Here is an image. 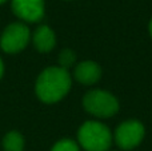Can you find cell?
<instances>
[{
    "label": "cell",
    "instance_id": "obj_4",
    "mask_svg": "<svg viewBox=\"0 0 152 151\" xmlns=\"http://www.w3.org/2000/svg\"><path fill=\"white\" fill-rule=\"evenodd\" d=\"M29 29L23 23L10 24L4 29L0 39V45L3 51L8 54H16L24 50L29 42Z\"/></svg>",
    "mask_w": 152,
    "mask_h": 151
},
{
    "label": "cell",
    "instance_id": "obj_14",
    "mask_svg": "<svg viewBox=\"0 0 152 151\" xmlns=\"http://www.w3.org/2000/svg\"><path fill=\"white\" fill-rule=\"evenodd\" d=\"M7 0H0V4H3V3H5Z\"/></svg>",
    "mask_w": 152,
    "mask_h": 151
},
{
    "label": "cell",
    "instance_id": "obj_9",
    "mask_svg": "<svg viewBox=\"0 0 152 151\" xmlns=\"http://www.w3.org/2000/svg\"><path fill=\"white\" fill-rule=\"evenodd\" d=\"M4 151H23L24 139L18 131H11L3 139Z\"/></svg>",
    "mask_w": 152,
    "mask_h": 151
},
{
    "label": "cell",
    "instance_id": "obj_1",
    "mask_svg": "<svg viewBox=\"0 0 152 151\" xmlns=\"http://www.w3.org/2000/svg\"><path fill=\"white\" fill-rule=\"evenodd\" d=\"M71 90V76L61 67H50L36 80V95L44 103H56Z\"/></svg>",
    "mask_w": 152,
    "mask_h": 151
},
{
    "label": "cell",
    "instance_id": "obj_11",
    "mask_svg": "<svg viewBox=\"0 0 152 151\" xmlns=\"http://www.w3.org/2000/svg\"><path fill=\"white\" fill-rule=\"evenodd\" d=\"M51 151H79V146L71 139H61L52 147Z\"/></svg>",
    "mask_w": 152,
    "mask_h": 151
},
{
    "label": "cell",
    "instance_id": "obj_10",
    "mask_svg": "<svg viewBox=\"0 0 152 151\" xmlns=\"http://www.w3.org/2000/svg\"><path fill=\"white\" fill-rule=\"evenodd\" d=\"M76 60V55L72 50H63L59 55V64L61 68L68 70Z\"/></svg>",
    "mask_w": 152,
    "mask_h": 151
},
{
    "label": "cell",
    "instance_id": "obj_8",
    "mask_svg": "<svg viewBox=\"0 0 152 151\" xmlns=\"http://www.w3.org/2000/svg\"><path fill=\"white\" fill-rule=\"evenodd\" d=\"M56 43L53 31L48 26H40L34 32V45L39 52H50Z\"/></svg>",
    "mask_w": 152,
    "mask_h": 151
},
{
    "label": "cell",
    "instance_id": "obj_2",
    "mask_svg": "<svg viewBox=\"0 0 152 151\" xmlns=\"http://www.w3.org/2000/svg\"><path fill=\"white\" fill-rule=\"evenodd\" d=\"M80 146L86 151H107L112 143L110 128L100 122H86L77 131Z\"/></svg>",
    "mask_w": 152,
    "mask_h": 151
},
{
    "label": "cell",
    "instance_id": "obj_7",
    "mask_svg": "<svg viewBox=\"0 0 152 151\" xmlns=\"http://www.w3.org/2000/svg\"><path fill=\"white\" fill-rule=\"evenodd\" d=\"M75 79L81 84H95L102 78V68L96 62L84 60L75 67Z\"/></svg>",
    "mask_w": 152,
    "mask_h": 151
},
{
    "label": "cell",
    "instance_id": "obj_3",
    "mask_svg": "<svg viewBox=\"0 0 152 151\" xmlns=\"http://www.w3.org/2000/svg\"><path fill=\"white\" fill-rule=\"evenodd\" d=\"M83 106L87 112L99 118H110L119 110V102L111 92L104 90H92L83 98Z\"/></svg>",
    "mask_w": 152,
    "mask_h": 151
},
{
    "label": "cell",
    "instance_id": "obj_5",
    "mask_svg": "<svg viewBox=\"0 0 152 151\" xmlns=\"http://www.w3.org/2000/svg\"><path fill=\"white\" fill-rule=\"evenodd\" d=\"M144 138V126L139 120H126L115 131L116 144L121 150H132Z\"/></svg>",
    "mask_w": 152,
    "mask_h": 151
},
{
    "label": "cell",
    "instance_id": "obj_12",
    "mask_svg": "<svg viewBox=\"0 0 152 151\" xmlns=\"http://www.w3.org/2000/svg\"><path fill=\"white\" fill-rule=\"evenodd\" d=\"M3 72H4V66H3V62L0 59V78L3 76Z\"/></svg>",
    "mask_w": 152,
    "mask_h": 151
},
{
    "label": "cell",
    "instance_id": "obj_6",
    "mask_svg": "<svg viewBox=\"0 0 152 151\" xmlns=\"http://www.w3.org/2000/svg\"><path fill=\"white\" fill-rule=\"evenodd\" d=\"M12 10L21 20L36 23L44 16V0H12Z\"/></svg>",
    "mask_w": 152,
    "mask_h": 151
},
{
    "label": "cell",
    "instance_id": "obj_13",
    "mask_svg": "<svg viewBox=\"0 0 152 151\" xmlns=\"http://www.w3.org/2000/svg\"><path fill=\"white\" fill-rule=\"evenodd\" d=\"M148 28H150V35H151V37H152V18H151V20H150V27H148Z\"/></svg>",
    "mask_w": 152,
    "mask_h": 151
}]
</instances>
